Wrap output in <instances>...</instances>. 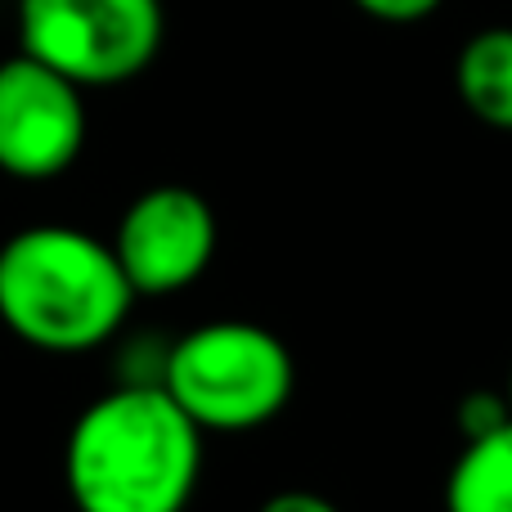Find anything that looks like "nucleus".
Returning a JSON list of instances; mask_svg holds the SVG:
<instances>
[{
    "label": "nucleus",
    "mask_w": 512,
    "mask_h": 512,
    "mask_svg": "<svg viewBox=\"0 0 512 512\" xmlns=\"http://www.w3.org/2000/svg\"><path fill=\"white\" fill-rule=\"evenodd\" d=\"M198 472L203 427L158 382H122L90 400L63 450L77 512H185Z\"/></svg>",
    "instance_id": "nucleus-1"
},
{
    "label": "nucleus",
    "mask_w": 512,
    "mask_h": 512,
    "mask_svg": "<svg viewBox=\"0 0 512 512\" xmlns=\"http://www.w3.org/2000/svg\"><path fill=\"white\" fill-rule=\"evenodd\" d=\"M135 288L113 243L72 225H27L0 243V324L45 355H81L117 337Z\"/></svg>",
    "instance_id": "nucleus-2"
},
{
    "label": "nucleus",
    "mask_w": 512,
    "mask_h": 512,
    "mask_svg": "<svg viewBox=\"0 0 512 512\" xmlns=\"http://www.w3.org/2000/svg\"><path fill=\"white\" fill-rule=\"evenodd\" d=\"M297 387L283 337L248 319H216L167 346L162 391L203 432H252L279 418Z\"/></svg>",
    "instance_id": "nucleus-3"
},
{
    "label": "nucleus",
    "mask_w": 512,
    "mask_h": 512,
    "mask_svg": "<svg viewBox=\"0 0 512 512\" xmlns=\"http://www.w3.org/2000/svg\"><path fill=\"white\" fill-rule=\"evenodd\" d=\"M162 32V0H18V50L81 90L140 77Z\"/></svg>",
    "instance_id": "nucleus-4"
},
{
    "label": "nucleus",
    "mask_w": 512,
    "mask_h": 512,
    "mask_svg": "<svg viewBox=\"0 0 512 512\" xmlns=\"http://www.w3.org/2000/svg\"><path fill=\"white\" fill-rule=\"evenodd\" d=\"M86 149V99L63 72L32 54L0 59V171L54 180Z\"/></svg>",
    "instance_id": "nucleus-5"
},
{
    "label": "nucleus",
    "mask_w": 512,
    "mask_h": 512,
    "mask_svg": "<svg viewBox=\"0 0 512 512\" xmlns=\"http://www.w3.org/2000/svg\"><path fill=\"white\" fill-rule=\"evenodd\" d=\"M113 252L135 297L180 292L212 265L216 256V212L198 189L158 185L144 189L122 212Z\"/></svg>",
    "instance_id": "nucleus-6"
},
{
    "label": "nucleus",
    "mask_w": 512,
    "mask_h": 512,
    "mask_svg": "<svg viewBox=\"0 0 512 512\" xmlns=\"http://www.w3.org/2000/svg\"><path fill=\"white\" fill-rule=\"evenodd\" d=\"M454 86L477 122L512 131V27H486L463 45Z\"/></svg>",
    "instance_id": "nucleus-7"
},
{
    "label": "nucleus",
    "mask_w": 512,
    "mask_h": 512,
    "mask_svg": "<svg viewBox=\"0 0 512 512\" xmlns=\"http://www.w3.org/2000/svg\"><path fill=\"white\" fill-rule=\"evenodd\" d=\"M445 512H512V418L481 441H463L445 481Z\"/></svg>",
    "instance_id": "nucleus-8"
},
{
    "label": "nucleus",
    "mask_w": 512,
    "mask_h": 512,
    "mask_svg": "<svg viewBox=\"0 0 512 512\" xmlns=\"http://www.w3.org/2000/svg\"><path fill=\"white\" fill-rule=\"evenodd\" d=\"M512 418L508 396H495V391H472V396L459 400V436L463 441H481V436L499 432Z\"/></svg>",
    "instance_id": "nucleus-9"
},
{
    "label": "nucleus",
    "mask_w": 512,
    "mask_h": 512,
    "mask_svg": "<svg viewBox=\"0 0 512 512\" xmlns=\"http://www.w3.org/2000/svg\"><path fill=\"white\" fill-rule=\"evenodd\" d=\"M351 5L382 18V23H418V18L436 14L445 0H351Z\"/></svg>",
    "instance_id": "nucleus-10"
},
{
    "label": "nucleus",
    "mask_w": 512,
    "mask_h": 512,
    "mask_svg": "<svg viewBox=\"0 0 512 512\" xmlns=\"http://www.w3.org/2000/svg\"><path fill=\"white\" fill-rule=\"evenodd\" d=\"M261 512H342V508L328 504L324 495H310V490H283V495L265 499Z\"/></svg>",
    "instance_id": "nucleus-11"
},
{
    "label": "nucleus",
    "mask_w": 512,
    "mask_h": 512,
    "mask_svg": "<svg viewBox=\"0 0 512 512\" xmlns=\"http://www.w3.org/2000/svg\"><path fill=\"white\" fill-rule=\"evenodd\" d=\"M508 405H512V373H508Z\"/></svg>",
    "instance_id": "nucleus-12"
}]
</instances>
